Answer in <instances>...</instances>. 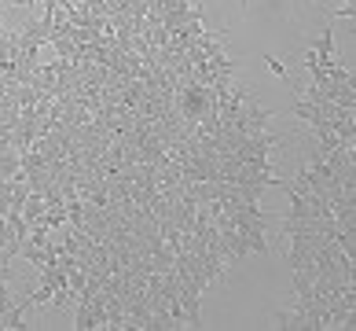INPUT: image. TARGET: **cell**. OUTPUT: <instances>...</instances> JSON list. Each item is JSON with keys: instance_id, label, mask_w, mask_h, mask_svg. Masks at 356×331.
<instances>
[{"instance_id": "6da1fadb", "label": "cell", "mask_w": 356, "mask_h": 331, "mask_svg": "<svg viewBox=\"0 0 356 331\" xmlns=\"http://www.w3.org/2000/svg\"><path fill=\"white\" fill-rule=\"evenodd\" d=\"M44 210H48V203H44V195H37V192H30V195H26V203H22V217L26 221H41L44 217Z\"/></svg>"}, {"instance_id": "7a4b0ae2", "label": "cell", "mask_w": 356, "mask_h": 331, "mask_svg": "<svg viewBox=\"0 0 356 331\" xmlns=\"http://www.w3.org/2000/svg\"><path fill=\"white\" fill-rule=\"evenodd\" d=\"M312 52H316V59H320V63L338 59V56H334V30H323V33H320V41L312 45Z\"/></svg>"}, {"instance_id": "3957f363", "label": "cell", "mask_w": 356, "mask_h": 331, "mask_svg": "<svg viewBox=\"0 0 356 331\" xmlns=\"http://www.w3.org/2000/svg\"><path fill=\"white\" fill-rule=\"evenodd\" d=\"M74 328H77V331H92V328H96V316H92L88 302H77V321H74Z\"/></svg>"}, {"instance_id": "277c9868", "label": "cell", "mask_w": 356, "mask_h": 331, "mask_svg": "<svg viewBox=\"0 0 356 331\" xmlns=\"http://www.w3.org/2000/svg\"><path fill=\"white\" fill-rule=\"evenodd\" d=\"M51 295H56V287H51L48 280H41V284H37V291L30 295V306H48Z\"/></svg>"}, {"instance_id": "5b68a950", "label": "cell", "mask_w": 356, "mask_h": 331, "mask_svg": "<svg viewBox=\"0 0 356 331\" xmlns=\"http://www.w3.org/2000/svg\"><path fill=\"white\" fill-rule=\"evenodd\" d=\"M265 63H268V70H272V74H275V77H286V66H283V63H280V59H275V56H268V59H265Z\"/></svg>"}, {"instance_id": "8992f818", "label": "cell", "mask_w": 356, "mask_h": 331, "mask_svg": "<svg viewBox=\"0 0 356 331\" xmlns=\"http://www.w3.org/2000/svg\"><path fill=\"white\" fill-rule=\"evenodd\" d=\"M331 19H356V4H346V8H338Z\"/></svg>"}, {"instance_id": "52a82bcc", "label": "cell", "mask_w": 356, "mask_h": 331, "mask_svg": "<svg viewBox=\"0 0 356 331\" xmlns=\"http://www.w3.org/2000/svg\"><path fill=\"white\" fill-rule=\"evenodd\" d=\"M4 33H8V30H4V22H0V41H4Z\"/></svg>"}]
</instances>
